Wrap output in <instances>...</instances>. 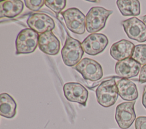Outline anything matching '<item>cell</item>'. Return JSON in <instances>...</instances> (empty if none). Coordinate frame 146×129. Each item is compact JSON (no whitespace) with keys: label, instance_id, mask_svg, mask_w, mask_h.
Segmentation results:
<instances>
[{"label":"cell","instance_id":"cell-1","mask_svg":"<svg viewBox=\"0 0 146 129\" xmlns=\"http://www.w3.org/2000/svg\"><path fill=\"white\" fill-rule=\"evenodd\" d=\"M61 55L65 65L70 67L75 66L82 60L84 55L82 43L67 35L61 50Z\"/></svg>","mask_w":146,"mask_h":129},{"label":"cell","instance_id":"cell-2","mask_svg":"<svg viewBox=\"0 0 146 129\" xmlns=\"http://www.w3.org/2000/svg\"><path fill=\"white\" fill-rule=\"evenodd\" d=\"M113 11L106 9L103 7H91L86 16V28L91 34L96 33L102 30L106 26L108 16Z\"/></svg>","mask_w":146,"mask_h":129},{"label":"cell","instance_id":"cell-3","mask_svg":"<svg viewBox=\"0 0 146 129\" xmlns=\"http://www.w3.org/2000/svg\"><path fill=\"white\" fill-rule=\"evenodd\" d=\"M96 97L99 105L104 107L113 105L118 98V90L115 78L103 81L95 90Z\"/></svg>","mask_w":146,"mask_h":129},{"label":"cell","instance_id":"cell-4","mask_svg":"<svg viewBox=\"0 0 146 129\" xmlns=\"http://www.w3.org/2000/svg\"><path fill=\"white\" fill-rule=\"evenodd\" d=\"M39 35L31 28L22 30L15 40L16 54H29L34 52L38 45Z\"/></svg>","mask_w":146,"mask_h":129},{"label":"cell","instance_id":"cell-5","mask_svg":"<svg viewBox=\"0 0 146 129\" xmlns=\"http://www.w3.org/2000/svg\"><path fill=\"white\" fill-rule=\"evenodd\" d=\"M67 28L71 32L82 35L86 30V16L76 7H71L61 12Z\"/></svg>","mask_w":146,"mask_h":129},{"label":"cell","instance_id":"cell-6","mask_svg":"<svg viewBox=\"0 0 146 129\" xmlns=\"http://www.w3.org/2000/svg\"><path fill=\"white\" fill-rule=\"evenodd\" d=\"M74 68L80 73L86 80L97 81L103 76L102 65L98 61L88 57L82 59Z\"/></svg>","mask_w":146,"mask_h":129},{"label":"cell","instance_id":"cell-7","mask_svg":"<svg viewBox=\"0 0 146 129\" xmlns=\"http://www.w3.org/2000/svg\"><path fill=\"white\" fill-rule=\"evenodd\" d=\"M135 101L124 102L119 104L115 110V120L121 129H128L136 120Z\"/></svg>","mask_w":146,"mask_h":129},{"label":"cell","instance_id":"cell-8","mask_svg":"<svg viewBox=\"0 0 146 129\" xmlns=\"http://www.w3.org/2000/svg\"><path fill=\"white\" fill-rule=\"evenodd\" d=\"M127 36L139 43L146 41V26L136 17H132L121 22Z\"/></svg>","mask_w":146,"mask_h":129},{"label":"cell","instance_id":"cell-9","mask_svg":"<svg viewBox=\"0 0 146 129\" xmlns=\"http://www.w3.org/2000/svg\"><path fill=\"white\" fill-rule=\"evenodd\" d=\"M107 37L103 34L94 33L87 36L82 43V47L85 53L95 56L102 53L108 44Z\"/></svg>","mask_w":146,"mask_h":129},{"label":"cell","instance_id":"cell-10","mask_svg":"<svg viewBox=\"0 0 146 129\" xmlns=\"http://www.w3.org/2000/svg\"><path fill=\"white\" fill-rule=\"evenodd\" d=\"M64 97L70 102L78 103L84 106L86 105L88 91L82 84L78 82H67L63 87Z\"/></svg>","mask_w":146,"mask_h":129},{"label":"cell","instance_id":"cell-11","mask_svg":"<svg viewBox=\"0 0 146 129\" xmlns=\"http://www.w3.org/2000/svg\"><path fill=\"white\" fill-rule=\"evenodd\" d=\"M27 24L30 28L42 34L52 31L55 27L54 19L44 13H34L30 15L27 20Z\"/></svg>","mask_w":146,"mask_h":129},{"label":"cell","instance_id":"cell-12","mask_svg":"<svg viewBox=\"0 0 146 129\" xmlns=\"http://www.w3.org/2000/svg\"><path fill=\"white\" fill-rule=\"evenodd\" d=\"M38 47L42 52L46 54L56 55L59 52L60 41L52 31H47L39 34Z\"/></svg>","mask_w":146,"mask_h":129},{"label":"cell","instance_id":"cell-13","mask_svg":"<svg viewBox=\"0 0 146 129\" xmlns=\"http://www.w3.org/2000/svg\"><path fill=\"white\" fill-rule=\"evenodd\" d=\"M140 69L141 65L132 57L117 61L115 68L116 74L127 79L137 76Z\"/></svg>","mask_w":146,"mask_h":129},{"label":"cell","instance_id":"cell-14","mask_svg":"<svg viewBox=\"0 0 146 129\" xmlns=\"http://www.w3.org/2000/svg\"><path fill=\"white\" fill-rule=\"evenodd\" d=\"M135 47L132 42L122 39L112 45L110 53L113 59L118 61H121L132 57Z\"/></svg>","mask_w":146,"mask_h":129},{"label":"cell","instance_id":"cell-15","mask_svg":"<svg viewBox=\"0 0 146 129\" xmlns=\"http://www.w3.org/2000/svg\"><path fill=\"white\" fill-rule=\"evenodd\" d=\"M118 94L121 99L127 101H133L138 98V91L136 84L132 81L121 78L117 81Z\"/></svg>","mask_w":146,"mask_h":129},{"label":"cell","instance_id":"cell-16","mask_svg":"<svg viewBox=\"0 0 146 129\" xmlns=\"http://www.w3.org/2000/svg\"><path fill=\"white\" fill-rule=\"evenodd\" d=\"M24 5L21 0H5L0 2V18H15L23 11Z\"/></svg>","mask_w":146,"mask_h":129},{"label":"cell","instance_id":"cell-17","mask_svg":"<svg viewBox=\"0 0 146 129\" xmlns=\"http://www.w3.org/2000/svg\"><path fill=\"white\" fill-rule=\"evenodd\" d=\"M17 103L14 98L6 93L0 95V114L6 118H12L16 114Z\"/></svg>","mask_w":146,"mask_h":129},{"label":"cell","instance_id":"cell-18","mask_svg":"<svg viewBox=\"0 0 146 129\" xmlns=\"http://www.w3.org/2000/svg\"><path fill=\"white\" fill-rule=\"evenodd\" d=\"M116 5L122 15L136 16L140 14V2L137 0H117Z\"/></svg>","mask_w":146,"mask_h":129},{"label":"cell","instance_id":"cell-19","mask_svg":"<svg viewBox=\"0 0 146 129\" xmlns=\"http://www.w3.org/2000/svg\"><path fill=\"white\" fill-rule=\"evenodd\" d=\"M131 57L140 65H146V44L135 45Z\"/></svg>","mask_w":146,"mask_h":129},{"label":"cell","instance_id":"cell-20","mask_svg":"<svg viewBox=\"0 0 146 129\" xmlns=\"http://www.w3.org/2000/svg\"><path fill=\"white\" fill-rule=\"evenodd\" d=\"M44 5L57 15L66 7V0H46Z\"/></svg>","mask_w":146,"mask_h":129},{"label":"cell","instance_id":"cell-21","mask_svg":"<svg viewBox=\"0 0 146 129\" xmlns=\"http://www.w3.org/2000/svg\"><path fill=\"white\" fill-rule=\"evenodd\" d=\"M44 0H25L24 3L26 6L31 11H37L44 5Z\"/></svg>","mask_w":146,"mask_h":129},{"label":"cell","instance_id":"cell-22","mask_svg":"<svg viewBox=\"0 0 146 129\" xmlns=\"http://www.w3.org/2000/svg\"><path fill=\"white\" fill-rule=\"evenodd\" d=\"M135 129H146V116H140L137 117L135 122Z\"/></svg>","mask_w":146,"mask_h":129},{"label":"cell","instance_id":"cell-23","mask_svg":"<svg viewBox=\"0 0 146 129\" xmlns=\"http://www.w3.org/2000/svg\"><path fill=\"white\" fill-rule=\"evenodd\" d=\"M139 82L140 84L146 82V65H143L141 68L139 73Z\"/></svg>","mask_w":146,"mask_h":129},{"label":"cell","instance_id":"cell-24","mask_svg":"<svg viewBox=\"0 0 146 129\" xmlns=\"http://www.w3.org/2000/svg\"><path fill=\"white\" fill-rule=\"evenodd\" d=\"M142 104L146 109V85H145L143 88V93L142 95Z\"/></svg>","mask_w":146,"mask_h":129},{"label":"cell","instance_id":"cell-25","mask_svg":"<svg viewBox=\"0 0 146 129\" xmlns=\"http://www.w3.org/2000/svg\"><path fill=\"white\" fill-rule=\"evenodd\" d=\"M141 19H142V21L144 23V24H145V26H146V15L143 16L141 17Z\"/></svg>","mask_w":146,"mask_h":129},{"label":"cell","instance_id":"cell-26","mask_svg":"<svg viewBox=\"0 0 146 129\" xmlns=\"http://www.w3.org/2000/svg\"><path fill=\"white\" fill-rule=\"evenodd\" d=\"M89 2H99V1H88Z\"/></svg>","mask_w":146,"mask_h":129}]
</instances>
